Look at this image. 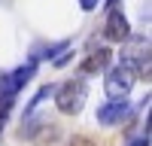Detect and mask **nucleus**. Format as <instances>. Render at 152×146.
<instances>
[{"label": "nucleus", "mask_w": 152, "mask_h": 146, "mask_svg": "<svg viewBox=\"0 0 152 146\" xmlns=\"http://www.w3.org/2000/svg\"><path fill=\"white\" fill-rule=\"evenodd\" d=\"M85 101H88V85H85V79H67V82H61L58 88H55V104H58V110L64 116L82 113Z\"/></svg>", "instance_id": "1"}, {"label": "nucleus", "mask_w": 152, "mask_h": 146, "mask_svg": "<svg viewBox=\"0 0 152 146\" xmlns=\"http://www.w3.org/2000/svg\"><path fill=\"white\" fill-rule=\"evenodd\" d=\"M134 82L137 76L125 67V64H116V67H110L107 70V79H104V91L110 101H125L128 97V91L134 88Z\"/></svg>", "instance_id": "2"}, {"label": "nucleus", "mask_w": 152, "mask_h": 146, "mask_svg": "<svg viewBox=\"0 0 152 146\" xmlns=\"http://www.w3.org/2000/svg\"><path fill=\"white\" fill-rule=\"evenodd\" d=\"M34 73H37V61L34 58L28 61V64L9 70V73H0V94H3V97H15L24 85L34 79Z\"/></svg>", "instance_id": "3"}, {"label": "nucleus", "mask_w": 152, "mask_h": 146, "mask_svg": "<svg viewBox=\"0 0 152 146\" xmlns=\"http://www.w3.org/2000/svg\"><path fill=\"white\" fill-rule=\"evenodd\" d=\"M104 36H107V40H113V43H125V40H131V24H128V18H125V12H122V9L107 12Z\"/></svg>", "instance_id": "4"}, {"label": "nucleus", "mask_w": 152, "mask_h": 146, "mask_svg": "<svg viewBox=\"0 0 152 146\" xmlns=\"http://www.w3.org/2000/svg\"><path fill=\"white\" fill-rule=\"evenodd\" d=\"M131 104L128 101H107L97 110V122L100 125H122V119H128Z\"/></svg>", "instance_id": "5"}, {"label": "nucleus", "mask_w": 152, "mask_h": 146, "mask_svg": "<svg viewBox=\"0 0 152 146\" xmlns=\"http://www.w3.org/2000/svg\"><path fill=\"white\" fill-rule=\"evenodd\" d=\"M110 61H113V52H110L107 46H100V49H94V52H88V58L82 61L79 73H82V76H94V73H104V70H110Z\"/></svg>", "instance_id": "6"}, {"label": "nucleus", "mask_w": 152, "mask_h": 146, "mask_svg": "<svg viewBox=\"0 0 152 146\" xmlns=\"http://www.w3.org/2000/svg\"><path fill=\"white\" fill-rule=\"evenodd\" d=\"M52 94H55V85H43V88H40V91H37V94L31 97V104L24 107V119H31V116L37 113V107H40V104L46 101V97H52Z\"/></svg>", "instance_id": "7"}, {"label": "nucleus", "mask_w": 152, "mask_h": 146, "mask_svg": "<svg viewBox=\"0 0 152 146\" xmlns=\"http://www.w3.org/2000/svg\"><path fill=\"white\" fill-rule=\"evenodd\" d=\"M12 104H15V97H3L0 94V122H6V116L12 113Z\"/></svg>", "instance_id": "8"}, {"label": "nucleus", "mask_w": 152, "mask_h": 146, "mask_svg": "<svg viewBox=\"0 0 152 146\" xmlns=\"http://www.w3.org/2000/svg\"><path fill=\"white\" fill-rule=\"evenodd\" d=\"M97 3H100V0H79V6H82L85 12H94V9H97Z\"/></svg>", "instance_id": "9"}, {"label": "nucleus", "mask_w": 152, "mask_h": 146, "mask_svg": "<svg viewBox=\"0 0 152 146\" xmlns=\"http://www.w3.org/2000/svg\"><path fill=\"white\" fill-rule=\"evenodd\" d=\"M70 146H94V140H88V137H73Z\"/></svg>", "instance_id": "10"}, {"label": "nucleus", "mask_w": 152, "mask_h": 146, "mask_svg": "<svg viewBox=\"0 0 152 146\" xmlns=\"http://www.w3.org/2000/svg\"><path fill=\"white\" fill-rule=\"evenodd\" d=\"M131 146H149V134H140L137 140H131Z\"/></svg>", "instance_id": "11"}, {"label": "nucleus", "mask_w": 152, "mask_h": 146, "mask_svg": "<svg viewBox=\"0 0 152 146\" xmlns=\"http://www.w3.org/2000/svg\"><path fill=\"white\" fill-rule=\"evenodd\" d=\"M119 3H122V0H107L104 9H107V12H113V9H119Z\"/></svg>", "instance_id": "12"}, {"label": "nucleus", "mask_w": 152, "mask_h": 146, "mask_svg": "<svg viewBox=\"0 0 152 146\" xmlns=\"http://www.w3.org/2000/svg\"><path fill=\"white\" fill-rule=\"evenodd\" d=\"M0 134H3V122H0Z\"/></svg>", "instance_id": "13"}]
</instances>
